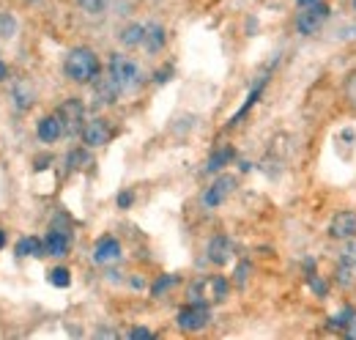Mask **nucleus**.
<instances>
[{"label": "nucleus", "mask_w": 356, "mask_h": 340, "mask_svg": "<svg viewBox=\"0 0 356 340\" xmlns=\"http://www.w3.org/2000/svg\"><path fill=\"white\" fill-rule=\"evenodd\" d=\"M118 206H121V209L132 206V192H121V195H118Z\"/></svg>", "instance_id": "a878e982"}, {"label": "nucleus", "mask_w": 356, "mask_h": 340, "mask_svg": "<svg viewBox=\"0 0 356 340\" xmlns=\"http://www.w3.org/2000/svg\"><path fill=\"white\" fill-rule=\"evenodd\" d=\"M346 93H348V102L356 107V72L348 77V85H346Z\"/></svg>", "instance_id": "5701e85b"}, {"label": "nucleus", "mask_w": 356, "mask_h": 340, "mask_svg": "<svg viewBox=\"0 0 356 340\" xmlns=\"http://www.w3.org/2000/svg\"><path fill=\"white\" fill-rule=\"evenodd\" d=\"M110 77H113V83L118 85V91L121 93H132L137 91L140 85H143V69L134 63L132 58H127V55H121V52H115V55H110Z\"/></svg>", "instance_id": "f03ea898"}, {"label": "nucleus", "mask_w": 356, "mask_h": 340, "mask_svg": "<svg viewBox=\"0 0 356 340\" xmlns=\"http://www.w3.org/2000/svg\"><path fill=\"white\" fill-rule=\"evenodd\" d=\"M230 253H233V245H230L227 236H214V239H211V245H209V261H211V263L222 266V263H227Z\"/></svg>", "instance_id": "dca6fc26"}, {"label": "nucleus", "mask_w": 356, "mask_h": 340, "mask_svg": "<svg viewBox=\"0 0 356 340\" xmlns=\"http://www.w3.org/2000/svg\"><path fill=\"white\" fill-rule=\"evenodd\" d=\"M348 338H356V321L351 324V327H348Z\"/></svg>", "instance_id": "cd10ccee"}, {"label": "nucleus", "mask_w": 356, "mask_h": 340, "mask_svg": "<svg viewBox=\"0 0 356 340\" xmlns=\"http://www.w3.org/2000/svg\"><path fill=\"white\" fill-rule=\"evenodd\" d=\"M170 286H173V277H165V280H159V283L154 286V297H159V294H162L165 288H170Z\"/></svg>", "instance_id": "393cba45"}, {"label": "nucleus", "mask_w": 356, "mask_h": 340, "mask_svg": "<svg viewBox=\"0 0 356 340\" xmlns=\"http://www.w3.org/2000/svg\"><path fill=\"white\" fill-rule=\"evenodd\" d=\"M60 134H63V121H60L58 113H55V116H44V118L39 121V140H42V143H55Z\"/></svg>", "instance_id": "4468645a"}, {"label": "nucleus", "mask_w": 356, "mask_h": 340, "mask_svg": "<svg viewBox=\"0 0 356 340\" xmlns=\"http://www.w3.org/2000/svg\"><path fill=\"white\" fill-rule=\"evenodd\" d=\"M354 263H356V247L346 250L343 258H340V269H337V283L340 286H351V272H354Z\"/></svg>", "instance_id": "a211bd4d"}, {"label": "nucleus", "mask_w": 356, "mask_h": 340, "mask_svg": "<svg viewBox=\"0 0 356 340\" xmlns=\"http://www.w3.org/2000/svg\"><path fill=\"white\" fill-rule=\"evenodd\" d=\"M230 160H233V148H220V151L211 154V160L206 162V170H209V173H217V170H222Z\"/></svg>", "instance_id": "aec40b11"}, {"label": "nucleus", "mask_w": 356, "mask_h": 340, "mask_svg": "<svg viewBox=\"0 0 356 340\" xmlns=\"http://www.w3.org/2000/svg\"><path fill=\"white\" fill-rule=\"evenodd\" d=\"M3 247H6V233L0 231V250H3Z\"/></svg>", "instance_id": "c756f323"}, {"label": "nucleus", "mask_w": 356, "mask_h": 340, "mask_svg": "<svg viewBox=\"0 0 356 340\" xmlns=\"http://www.w3.org/2000/svg\"><path fill=\"white\" fill-rule=\"evenodd\" d=\"M28 3H39V0H28Z\"/></svg>", "instance_id": "7c9ffc66"}, {"label": "nucleus", "mask_w": 356, "mask_h": 340, "mask_svg": "<svg viewBox=\"0 0 356 340\" xmlns=\"http://www.w3.org/2000/svg\"><path fill=\"white\" fill-rule=\"evenodd\" d=\"M69 277H72V275H69V269H63V266H58V269L49 272V283L58 286V288H66V286H69Z\"/></svg>", "instance_id": "412c9836"}, {"label": "nucleus", "mask_w": 356, "mask_h": 340, "mask_svg": "<svg viewBox=\"0 0 356 340\" xmlns=\"http://www.w3.org/2000/svg\"><path fill=\"white\" fill-rule=\"evenodd\" d=\"M129 338H132V340H151V338H154V332H148V330L137 327V330H132V332H129Z\"/></svg>", "instance_id": "b1692460"}, {"label": "nucleus", "mask_w": 356, "mask_h": 340, "mask_svg": "<svg viewBox=\"0 0 356 340\" xmlns=\"http://www.w3.org/2000/svg\"><path fill=\"white\" fill-rule=\"evenodd\" d=\"M63 72H66V77L72 83H90V80L99 77L102 66H99V58H96L93 49H88V47H74L66 55V61H63Z\"/></svg>", "instance_id": "f257e3e1"}, {"label": "nucleus", "mask_w": 356, "mask_h": 340, "mask_svg": "<svg viewBox=\"0 0 356 340\" xmlns=\"http://www.w3.org/2000/svg\"><path fill=\"white\" fill-rule=\"evenodd\" d=\"M299 6H312V3H321V0H296Z\"/></svg>", "instance_id": "c85d7f7f"}, {"label": "nucleus", "mask_w": 356, "mask_h": 340, "mask_svg": "<svg viewBox=\"0 0 356 340\" xmlns=\"http://www.w3.org/2000/svg\"><path fill=\"white\" fill-rule=\"evenodd\" d=\"M168 42V33H165V28L159 25V22H148L145 25V39H143V49H148V52H159L162 47Z\"/></svg>", "instance_id": "2eb2a0df"}, {"label": "nucleus", "mask_w": 356, "mask_h": 340, "mask_svg": "<svg viewBox=\"0 0 356 340\" xmlns=\"http://www.w3.org/2000/svg\"><path fill=\"white\" fill-rule=\"evenodd\" d=\"M209 321H211V310H209V304H203V302H192V304H186V307L178 313V327H181L184 332H200Z\"/></svg>", "instance_id": "423d86ee"}, {"label": "nucleus", "mask_w": 356, "mask_h": 340, "mask_svg": "<svg viewBox=\"0 0 356 340\" xmlns=\"http://www.w3.org/2000/svg\"><path fill=\"white\" fill-rule=\"evenodd\" d=\"M118 258H121V245H118L115 239L104 236V239L96 242V247H93V261H96V263H113V261H118Z\"/></svg>", "instance_id": "ddd939ff"}, {"label": "nucleus", "mask_w": 356, "mask_h": 340, "mask_svg": "<svg viewBox=\"0 0 356 340\" xmlns=\"http://www.w3.org/2000/svg\"><path fill=\"white\" fill-rule=\"evenodd\" d=\"M143 39H145V25H140V22H132L121 31L124 47H143Z\"/></svg>", "instance_id": "6ab92c4d"}, {"label": "nucleus", "mask_w": 356, "mask_h": 340, "mask_svg": "<svg viewBox=\"0 0 356 340\" xmlns=\"http://www.w3.org/2000/svg\"><path fill=\"white\" fill-rule=\"evenodd\" d=\"M118 96H121V91H118V85L113 83L110 75H107V77H96V85H93V105L104 107V105H113Z\"/></svg>", "instance_id": "9d476101"}, {"label": "nucleus", "mask_w": 356, "mask_h": 340, "mask_svg": "<svg viewBox=\"0 0 356 340\" xmlns=\"http://www.w3.org/2000/svg\"><path fill=\"white\" fill-rule=\"evenodd\" d=\"M69 245H72L69 233H66V231H58V228H52L44 239V250H47V255H52V258H63V255L69 253Z\"/></svg>", "instance_id": "f8f14e48"}, {"label": "nucleus", "mask_w": 356, "mask_h": 340, "mask_svg": "<svg viewBox=\"0 0 356 340\" xmlns=\"http://www.w3.org/2000/svg\"><path fill=\"white\" fill-rule=\"evenodd\" d=\"M110 137H113V132H110V124H107L104 118H90V121H86V127H83V140H86V146L99 148V146H104Z\"/></svg>", "instance_id": "6e6552de"}, {"label": "nucleus", "mask_w": 356, "mask_h": 340, "mask_svg": "<svg viewBox=\"0 0 356 340\" xmlns=\"http://www.w3.org/2000/svg\"><path fill=\"white\" fill-rule=\"evenodd\" d=\"M60 121H63V134H83V127H86V105L80 99H66L58 110Z\"/></svg>", "instance_id": "39448f33"}, {"label": "nucleus", "mask_w": 356, "mask_h": 340, "mask_svg": "<svg viewBox=\"0 0 356 340\" xmlns=\"http://www.w3.org/2000/svg\"><path fill=\"white\" fill-rule=\"evenodd\" d=\"M236 190V178L233 176H220L206 192H203V206H209V209H214V206H220L227 201V195Z\"/></svg>", "instance_id": "0eeeda50"}, {"label": "nucleus", "mask_w": 356, "mask_h": 340, "mask_svg": "<svg viewBox=\"0 0 356 340\" xmlns=\"http://www.w3.org/2000/svg\"><path fill=\"white\" fill-rule=\"evenodd\" d=\"M14 253L19 255V258H42L47 250H44V245H42L36 236H25V239H19V242H17Z\"/></svg>", "instance_id": "f3484780"}, {"label": "nucleus", "mask_w": 356, "mask_h": 340, "mask_svg": "<svg viewBox=\"0 0 356 340\" xmlns=\"http://www.w3.org/2000/svg\"><path fill=\"white\" fill-rule=\"evenodd\" d=\"M227 280L222 275H214V277H203L197 280L192 288H189V297L192 302H203V304H211V302H222L227 297Z\"/></svg>", "instance_id": "7ed1b4c3"}, {"label": "nucleus", "mask_w": 356, "mask_h": 340, "mask_svg": "<svg viewBox=\"0 0 356 340\" xmlns=\"http://www.w3.org/2000/svg\"><path fill=\"white\" fill-rule=\"evenodd\" d=\"M11 102L17 110H31L33 102H36V91L28 80H14L11 85Z\"/></svg>", "instance_id": "9b49d317"}, {"label": "nucleus", "mask_w": 356, "mask_h": 340, "mask_svg": "<svg viewBox=\"0 0 356 340\" xmlns=\"http://www.w3.org/2000/svg\"><path fill=\"white\" fill-rule=\"evenodd\" d=\"M6 77H8V69H6V63H3V61H0V83H3V80H6Z\"/></svg>", "instance_id": "bb28decb"}, {"label": "nucleus", "mask_w": 356, "mask_h": 340, "mask_svg": "<svg viewBox=\"0 0 356 340\" xmlns=\"http://www.w3.org/2000/svg\"><path fill=\"white\" fill-rule=\"evenodd\" d=\"M326 20H329V6H323V3L302 6L299 17H296V31H299L302 36H315V33L323 28Z\"/></svg>", "instance_id": "20e7f679"}, {"label": "nucleus", "mask_w": 356, "mask_h": 340, "mask_svg": "<svg viewBox=\"0 0 356 340\" xmlns=\"http://www.w3.org/2000/svg\"><path fill=\"white\" fill-rule=\"evenodd\" d=\"M329 233L334 239H354L356 236V212H337L332 217Z\"/></svg>", "instance_id": "1a4fd4ad"}, {"label": "nucleus", "mask_w": 356, "mask_h": 340, "mask_svg": "<svg viewBox=\"0 0 356 340\" xmlns=\"http://www.w3.org/2000/svg\"><path fill=\"white\" fill-rule=\"evenodd\" d=\"M77 3H80V8L88 11V14H102L110 0H77Z\"/></svg>", "instance_id": "4be33fe9"}]
</instances>
